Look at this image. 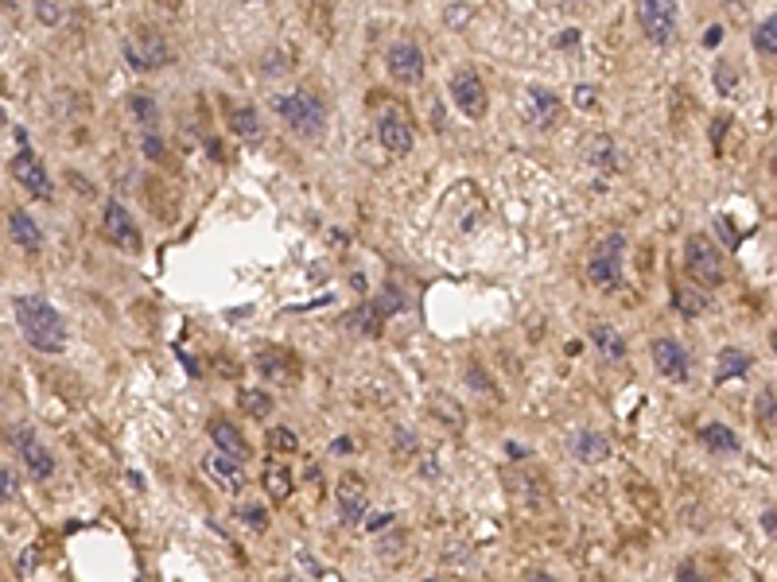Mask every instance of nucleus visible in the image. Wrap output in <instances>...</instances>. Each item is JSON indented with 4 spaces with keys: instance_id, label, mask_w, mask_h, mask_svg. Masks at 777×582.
Returning a JSON list of instances; mask_svg holds the SVG:
<instances>
[{
    "instance_id": "nucleus-1",
    "label": "nucleus",
    "mask_w": 777,
    "mask_h": 582,
    "mask_svg": "<svg viewBox=\"0 0 777 582\" xmlns=\"http://www.w3.org/2000/svg\"><path fill=\"white\" fill-rule=\"evenodd\" d=\"M12 318L24 334V342L39 354H63L66 349V323L55 311V303L43 296H12Z\"/></svg>"
},
{
    "instance_id": "nucleus-2",
    "label": "nucleus",
    "mask_w": 777,
    "mask_h": 582,
    "mask_svg": "<svg viewBox=\"0 0 777 582\" xmlns=\"http://www.w3.org/2000/svg\"><path fill=\"white\" fill-rule=\"evenodd\" d=\"M272 109H277L280 121L292 128L296 136H323V128H327V105L319 101V94H311V90H292V94H280L277 101H272Z\"/></svg>"
},
{
    "instance_id": "nucleus-3",
    "label": "nucleus",
    "mask_w": 777,
    "mask_h": 582,
    "mask_svg": "<svg viewBox=\"0 0 777 582\" xmlns=\"http://www.w3.org/2000/svg\"><path fill=\"white\" fill-rule=\"evenodd\" d=\"M622 253H626L622 233H607V237L595 241L591 256H587V280H591V287H599V291L622 287Z\"/></svg>"
},
{
    "instance_id": "nucleus-4",
    "label": "nucleus",
    "mask_w": 777,
    "mask_h": 582,
    "mask_svg": "<svg viewBox=\"0 0 777 582\" xmlns=\"http://www.w3.org/2000/svg\"><path fill=\"white\" fill-rule=\"evenodd\" d=\"M684 268L703 287H719V284L727 280L723 256H719V249H715L708 237H703V233H692V237L684 241Z\"/></svg>"
},
{
    "instance_id": "nucleus-5",
    "label": "nucleus",
    "mask_w": 777,
    "mask_h": 582,
    "mask_svg": "<svg viewBox=\"0 0 777 582\" xmlns=\"http://www.w3.org/2000/svg\"><path fill=\"white\" fill-rule=\"evenodd\" d=\"M125 63L136 75H152V70H164L171 63V47L160 32H136L125 39Z\"/></svg>"
},
{
    "instance_id": "nucleus-6",
    "label": "nucleus",
    "mask_w": 777,
    "mask_h": 582,
    "mask_svg": "<svg viewBox=\"0 0 777 582\" xmlns=\"http://www.w3.org/2000/svg\"><path fill=\"white\" fill-rule=\"evenodd\" d=\"M638 27L657 47L676 39V0H638Z\"/></svg>"
},
{
    "instance_id": "nucleus-7",
    "label": "nucleus",
    "mask_w": 777,
    "mask_h": 582,
    "mask_svg": "<svg viewBox=\"0 0 777 582\" xmlns=\"http://www.w3.org/2000/svg\"><path fill=\"white\" fill-rule=\"evenodd\" d=\"M448 90H451L455 109L463 113L467 121H482L486 116L490 97H486V85H482V78L474 75V70H455V75L448 78Z\"/></svg>"
},
{
    "instance_id": "nucleus-8",
    "label": "nucleus",
    "mask_w": 777,
    "mask_h": 582,
    "mask_svg": "<svg viewBox=\"0 0 777 582\" xmlns=\"http://www.w3.org/2000/svg\"><path fill=\"white\" fill-rule=\"evenodd\" d=\"M8 171H12V179H16L20 186L32 198H39V202H51L55 198V186H51V175H47V167L39 164V156L35 152H27V148H20L16 156L8 159Z\"/></svg>"
},
{
    "instance_id": "nucleus-9",
    "label": "nucleus",
    "mask_w": 777,
    "mask_h": 582,
    "mask_svg": "<svg viewBox=\"0 0 777 582\" xmlns=\"http://www.w3.org/2000/svg\"><path fill=\"white\" fill-rule=\"evenodd\" d=\"M650 357H653V369L665 376L672 385H684L688 376H692V357H688V349L672 338H653L650 342Z\"/></svg>"
},
{
    "instance_id": "nucleus-10",
    "label": "nucleus",
    "mask_w": 777,
    "mask_h": 582,
    "mask_svg": "<svg viewBox=\"0 0 777 582\" xmlns=\"http://www.w3.org/2000/svg\"><path fill=\"white\" fill-rule=\"evenodd\" d=\"M12 443H16L20 458L27 466V474H32L35 482H47V477L55 474V458H51V450L35 439V431L32 427H16V431H12Z\"/></svg>"
},
{
    "instance_id": "nucleus-11",
    "label": "nucleus",
    "mask_w": 777,
    "mask_h": 582,
    "mask_svg": "<svg viewBox=\"0 0 777 582\" xmlns=\"http://www.w3.org/2000/svg\"><path fill=\"white\" fill-rule=\"evenodd\" d=\"M378 140L388 156H409L412 152V125L405 121V113L397 105H388L381 116H378Z\"/></svg>"
},
{
    "instance_id": "nucleus-12",
    "label": "nucleus",
    "mask_w": 777,
    "mask_h": 582,
    "mask_svg": "<svg viewBox=\"0 0 777 582\" xmlns=\"http://www.w3.org/2000/svg\"><path fill=\"white\" fill-rule=\"evenodd\" d=\"M335 501H338V517H342V524H350V528H358V524H366L369 497H366V482H362V477H354V474L342 477V482L335 486Z\"/></svg>"
},
{
    "instance_id": "nucleus-13",
    "label": "nucleus",
    "mask_w": 777,
    "mask_h": 582,
    "mask_svg": "<svg viewBox=\"0 0 777 582\" xmlns=\"http://www.w3.org/2000/svg\"><path fill=\"white\" fill-rule=\"evenodd\" d=\"M385 66H388V75L405 85L424 82V51L416 47V43H393V47L385 51Z\"/></svg>"
},
{
    "instance_id": "nucleus-14",
    "label": "nucleus",
    "mask_w": 777,
    "mask_h": 582,
    "mask_svg": "<svg viewBox=\"0 0 777 582\" xmlns=\"http://www.w3.org/2000/svg\"><path fill=\"white\" fill-rule=\"evenodd\" d=\"M102 222H106V233H109V241L117 245V249H125V253H140V229H136L133 214H128V210L121 206V202H106Z\"/></svg>"
},
{
    "instance_id": "nucleus-15",
    "label": "nucleus",
    "mask_w": 777,
    "mask_h": 582,
    "mask_svg": "<svg viewBox=\"0 0 777 582\" xmlns=\"http://www.w3.org/2000/svg\"><path fill=\"white\" fill-rule=\"evenodd\" d=\"M203 474H207L218 489H226V493L246 489V474H241V462H237V458H229V455H222L218 447H214V455H207V458H203Z\"/></svg>"
},
{
    "instance_id": "nucleus-16",
    "label": "nucleus",
    "mask_w": 777,
    "mask_h": 582,
    "mask_svg": "<svg viewBox=\"0 0 777 582\" xmlns=\"http://www.w3.org/2000/svg\"><path fill=\"white\" fill-rule=\"evenodd\" d=\"M525 113H529V125L532 128H552L560 121V97L552 90L532 85L529 97H525Z\"/></svg>"
},
{
    "instance_id": "nucleus-17",
    "label": "nucleus",
    "mask_w": 777,
    "mask_h": 582,
    "mask_svg": "<svg viewBox=\"0 0 777 582\" xmlns=\"http://www.w3.org/2000/svg\"><path fill=\"white\" fill-rule=\"evenodd\" d=\"M754 369V357L746 354V349L739 346H727V349H719V357H715V385H727V381H735V376H746Z\"/></svg>"
},
{
    "instance_id": "nucleus-18",
    "label": "nucleus",
    "mask_w": 777,
    "mask_h": 582,
    "mask_svg": "<svg viewBox=\"0 0 777 582\" xmlns=\"http://www.w3.org/2000/svg\"><path fill=\"white\" fill-rule=\"evenodd\" d=\"M8 233H12V241H16L24 253H39L43 249V229H39V222L32 214L12 210L8 214Z\"/></svg>"
},
{
    "instance_id": "nucleus-19",
    "label": "nucleus",
    "mask_w": 777,
    "mask_h": 582,
    "mask_svg": "<svg viewBox=\"0 0 777 582\" xmlns=\"http://www.w3.org/2000/svg\"><path fill=\"white\" fill-rule=\"evenodd\" d=\"M210 443L218 447L222 455L237 458V462H246V458H249V443H246V435H241L234 424H226V419H214V424H210Z\"/></svg>"
},
{
    "instance_id": "nucleus-20",
    "label": "nucleus",
    "mask_w": 777,
    "mask_h": 582,
    "mask_svg": "<svg viewBox=\"0 0 777 582\" xmlns=\"http://www.w3.org/2000/svg\"><path fill=\"white\" fill-rule=\"evenodd\" d=\"M385 307H381V299H366L358 311L347 315V326L358 330V334H366V338H378V334L385 330Z\"/></svg>"
},
{
    "instance_id": "nucleus-21",
    "label": "nucleus",
    "mask_w": 777,
    "mask_h": 582,
    "mask_svg": "<svg viewBox=\"0 0 777 582\" xmlns=\"http://www.w3.org/2000/svg\"><path fill=\"white\" fill-rule=\"evenodd\" d=\"M571 455L580 458V462H587V466H595L602 458H610V439H607V435H599V431H591V427H583L571 439Z\"/></svg>"
},
{
    "instance_id": "nucleus-22",
    "label": "nucleus",
    "mask_w": 777,
    "mask_h": 582,
    "mask_svg": "<svg viewBox=\"0 0 777 582\" xmlns=\"http://www.w3.org/2000/svg\"><path fill=\"white\" fill-rule=\"evenodd\" d=\"M253 366L261 369L265 376H272V381H296L299 376V361L292 354H280V349H265V354H257Z\"/></svg>"
},
{
    "instance_id": "nucleus-23",
    "label": "nucleus",
    "mask_w": 777,
    "mask_h": 582,
    "mask_svg": "<svg viewBox=\"0 0 777 582\" xmlns=\"http://www.w3.org/2000/svg\"><path fill=\"white\" fill-rule=\"evenodd\" d=\"M700 443L711 450V455H739V435L731 431L727 424H703L700 427Z\"/></svg>"
},
{
    "instance_id": "nucleus-24",
    "label": "nucleus",
    "mask_w": 777,
    "mask_h": 582,
    "mask_svg": "<svg viewBox=\"0 0 777 582\" xmlns=\"http://www.w3.org/2000/svg\"><path fill=\"white\" fill-rule=\"evenodd\" d=\"M591 342H595V349L607 361H622L626 357V338L614 326H607V323H595L591 326Z\"/></svg>"
},
{
    "instance_id": "nucleus-25",
    "label": "nucleus",
    "mask_w": 777,
    "mask_h": 582,
    "mask_svg": "<svg viewBox=\"0 0 777 582\" xmlns=\"http://www.w3.org/2000/svg\"><path fill=\"white\" fill-rule=\"evenodd\" d=\"M229 133L241 136V140H261L265 136V125H261V113L249 109V105H241L229 113Z\"/></svg>"
},
{
    "instance_id": "nucleus-26",
    "label": "nucleus",
    "mask_w": 777,
    "mask_h": 582,
    "mask_svg": "<svg viewBox=\"0 0 777 582\" xmlns=\"http://www.w3.org/2000/svg\"><path fill=\"white\" fill-rule=\"evenodd\" d=\"M128 109H133V121L144 128V133H156L160 128V101L148 97V94H136L128 101Z\"/></svg>"
},
{
    "instance_id": "nucleus-27",
    "label": "nucleus",
    "mask_w": 777,
    "mask_h": 582,
    "mask_svg": "<svg viewBox=\"0 0 777 582\" xmlns=\"http://www.w3.org/2000/svg\"><path fill=\"white\" fill-rule=\"evenodd\" d=\"M265 489H268L272 501H284L288 493H292V474H288L280 462H268L265 466Z\"/></svg>"
},
{
    "instance_id": "nucleus-28",
    "label": "nucleus",
    "mask_w": 777,
    "mask_h": 582,
    "mask_svg": "<svg viewBox=\"0 0 777 582\" xmlns=\"http://www.w3.org/2000/svg\"><path fill=\"white\" fill-rule=\"evenodd\" d=\"M587 159L599 167V171H614V140L610 136H591L587 140Z\"/></svg>"
},
{
    "instance_id": "nucleus-29",
    "label": "nucleus",
    "mask_w": 777,
    "mask_h": 582,
    "mask_svg": "<svg viewBox=\"0 0 777 582\" xmlns=\"http://www.w3.org/2000/svg\"><path fill=\"white\" fill-rule=\"evenodd\" d=\"M754 51L777 58V12H773L770 20H762V24L754 27Z\"/></svg>"
},
{
    "instance_id": "nucleus-30",
    "label": "nucleus",
    "mask_w": 777,
    "mask_h": 582,
    "mask_svg": "<svg viewBox=\"0 0 777 582\" xmlns=\"http://www.w3.org/2000/svg\"><path fill=\"white\" fill-rule=\"evenodd\" d=\"M241 407H246L253 419H265L272 412V396L261 388H241Z\"/></svg>"
},
{
    "instance_id": "nucleus-31",
    "label": "nucleus",
    "mask_w": 777,
    "mask_h": 582,
    "mask_svg": "<svg viewBox=\"0 0 777 582\" xmlns=\"http://www.w3.org/2000/svg\"><path fill=\"white\" fill-rule=\"evenodd\" d=\"M754 412H758V424L777 427V388H762V392H758Z\"/></svg>"
},
{
    "instance_id": "nucleus-32",
    "label": "nucleus",
    "mask_w": 777,
    "mask_h": 582,
    "mask_svg": "<svg viewBox=\"0 0 777 582\" xmlns=\"http://www.w3.org/2000/svg\"><path fill=\"white\" fill-rule=\"evenodd\" d=\"M63 16H66V5H63V0H35V20H39L43 27L63 24Z\"/></svg>"
},
{
    "instance_id": "nucleus-33",
    "label": "nucleus",
    "mask_w": 777,
    "mask_h": 582,
    "mask_svg": "<svg viewBox=\"0 0 777 582\" xmlns=\"http://www.w3.org/2000/svg\"><path fill=\"white\" fill-rule=\"evenodd\" d=\"M703 307H708V299L696 296V291H684V287H676V311L688 315V318H696Z\"/></svg>"
},
{
    "instance_id": "nucleus-34",
    "label": "nucleus",
    "mask_w": 777,
    "mask_h": 582,
    "mask_svg": "<svg viewBox=\"0 0 777 582\" xmlns=\"http://www.w3.org/2000/svg\"><path fill=\"white\" fill-rule=\"evenodd\" d=\"M735 85H739V70L727 66V63H719V66H715V90H719V94H731Z\"/></svg>"
},
{
    "instance_id": "nucleus-35",
    "label": "nucleus",
    "mask_w": 777,
    "mask_h": 582,
    "mask_svg": "<svg viewBox=\"0 0 777 582\" xmlns=\"http://www.w3.org/2000/svg\"><path fill=\"white\" fill-rule=\"evenodd\" d=\"M268 447H272V450H292V455H296V447H299V443H296V431L272 427V431H268Z\"/></svg>"
},
{
    "instance_id": "nucleus-36",
    "label": "nucleus",
    "mask_w": 777,
    "mask_h": 582,
    "mask_svg": "<svg viewBox=\"0 0 777 582\" xmlns=\"http://www.w3.org/2000/svg\"><path fill=\"white\" fill-rule=\"evenodd\" d=\"M237 517L249 524V528H268V513L265 508H257V505H246V508H237Z\"/></svg>"
},
{
    "instance_id": "nucleus-37",
    "label": "nucleus",
    "mask_w": 777,
    "mask_h": 582,
    "mask_svg": "<svg viewBox=\"0 0 777 582\" xmlns=\"http://www.w3.org/2000/svg\"><path fill=\"white\" fill-rule=\"evenodd\" d=\"M140 144H144V156H148V159H164V140L156 136V133H144Z\"/></svg>"
},
{
    "instance_id": "nucleus-38",
    "label": "nucleus",
    "mask_w": 777,
    "mask_h": 582,
    "mask_svg": "<svg viewBox=\"0 0 777 582\" xmlns=\"http://www.w3.org/2000/svg\"><path fill=\"white\" fill-rule=\"evenodd\" d=\"M715 229L723 233V245H731V249H735V245H739V237H735V226H727V217H715Z\"/></svg>"
},
{
    "instance_id": "nucleus-39",
    "label": "nucleus",
    "mask_w": 777,
    "mask_h": 582,
    "mask_svg": "<svg viewBox=\"0 0 777 582\" xmlns=\"http://www.w3.org/2000/svg\"><path fill=\"white\" fill-rule=\"evenodd\" d=\"M575 105H580V109H591V105H595V90H591V85L575 90Z\"/></svg>"
},
{
    "instance_id": "nucleus-40",
    "label": "nucleus",
    "mask_w": 777,
    "mask_h": 582,
    "mask_svg": "<svg viewBox=\"0 0 777 582\" xmlns=\"http://www.w3.org/2000/svg\"><path fill=\"white\" fill-rule=\"evenodd\" d=\"M12 493H16V474H12V466H5V501H12Z\"/></svg>"
},
{
    "instance_id": "nucleus-41",
    "label": "nucleus",
    "mask_w": 777,
    "mask_h": 582,
    "mask_svg": "<svg viewBox=\"0 0 777 582\" xmlns=\"http://www.w3.org/2000/svg\"><path fill=\"white\" fill-rule=\"evenodd\" d=\"M350 450H354L350 439H335V443H330V455H350Z\"/></svg>"
},
{
    "instance_id": "nucleus-42",
    "label": "nucleus",
    "mask_w": 777,
    "mask_h": 582,
    "mask_svg": "<svg viewBox=\"0 0 777 582\" xmlns=\"http://www.w3.org/2000/svg\"><path fill=\"white\" fill-rule=\"evenodd\" d=\"M723 128H727V116H719V121L711 125V140H715V144L723 140Z\"/></svg>"
},
{
    "instance_id": "nucleus-43",
    "label": "nucleus",
    "mask_w": 777,
    "mask_h": 582,
    "mask_svg": "<svg viewBox=\"0 0 777 582\" xmlns=\"http://www.w3.org/2000/svg\"><path fill=\"white\" fill-rule=\"evenodd\" d=\"M556 43H560V47H571V43H580V32H564Z\"/></svg>"
},
{
    "instance_id": "nucleus-44",
    "label": "nucleus",
    "mask_w": 777,
    "mask_h": 582,
    "mask_svg": "<svg viewBox=\"0 0 777 582\" xmlns=\"http://www.w3.org/2000/svg\"><path fill=\"white\" fill-rule=\"evenodd\" d=\"M385 520H388V513H378L373 520H366V528H385Z\"/></svg>"
},
{
    "instance_id": "nucleus-45",
    "label": "nucleus",
    "mask_w": 777,
    "mask_h": 582,
    "mask_svg": "<svg viewBox=\"0 0 777 582\" xmlns=\"http://www.w3.org/2000/svg\"><path fill=\"white\" fill-rule=\"evenodd\" d=\"M719 39H723V32H719V27H711L708 39H703V43H708V47H719Z\"/></svg>"
},
{
    "instance_id": "nucleus-46",
    "label": "nucleus",
    "mask_w": 777,
    "mask_h": 582,
    "mask_svg": "<svg viewBox=\"0 0 777 582\" xmlns=\"http://www.w3.org/2000/svg\"><path fill=\"white\" fill-rule=\"evenodd\" d=\"M506 450H510V458H525V455H529V450H525V447H517V443H510Z\"/></svg>"
},
{
    "instance_id": "nucleus-47",
    "label": "nucleus",
    "mask_w": 777,
    "mask_h": 582,
    "mask_svg": "<svg viewBox=\"0 0 777 582\" xmlns=\"http://www.w3.org/2000/svg\"><path fill=\"white\" fill-rule=\"evenodd\" d=\"M770 171L777 175V144H773V156H770Z\"/></svg>"
},
{
    "instance_id": "nucleus-48",
    "label": "nucleus",
    "mask_w": 777,
    "mask_h": 582,
    "mask_svg": "<svg viewBox=\"0 0 777 582\" xmlns=\"http://www.w3.org/2000/svg\"><path fill=\"white\" fill-rule=\"evenodd\" d=\"M5 12H16V0H5Z\"/></svg>"
},
{
    "instance_id": "nucleus-49",
    "label": "nucleus",
    "mask_w": 777,
    "mask_h": 582,
    "mask_svg": "<svg viewBox=\"0 0 777 582\" xmlns=\"http://www.w3.org/2000/svg\"><path fill=\"white\" fill-rule=\"evenodd\" d=\"M773 354H777V334H773Z\"/></svg>"
},
{
    "instance_id": "nucleus-50",
    "label": "nucleus",
    "mask_w": 777,
    "mask_h": 582,
    "mask_svg": "<svg viewBox=\"0 0 777 582\" xmlns=\"http://www.w3.org/2000/svg\"><path fill=\"white\" fill-rule=\"evenodd\" d=\"M249 5H253V0H249Z\"/></svg>"
}]
</instances>
